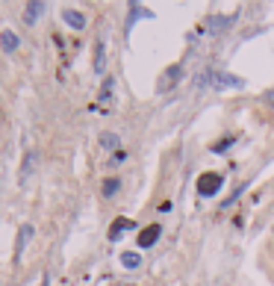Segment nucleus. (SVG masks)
I'll list each match as a JSON object with an SVG mask.
<instances>
[{
    "instance_id": "1",
    "label": "nucleus",
    "mask_w": 274,
    "mask_h": 286,
    "mask_svg": "<svg viewBox=\"0 0 274 286\" xmlns=\"http://www.w3.org/2000/svg\"><path fill=\"white\" fill-rule=\"evenodd\" d=\"M198 195L201 198H213V195H218L221 192V186H224V177L221 174H215V171H206V174H201L198 177Z\"/></svg>"
},
{
    "instance_id": "2",
    "label": "nucleus",
    "mask_w": 274,
    "mask_h": 286,
    "mask_svg": "<svg viewBox=\"0 0 274 286\" xmlns=\"http://www.w3.org/2000/svg\"><path fill=\"white\" fill-rule=\"evenodd\" d=\"M213 86L215 89H245V77H236V74H230V71H215L213 77Z\"/></svg>"
},
{
    "instance_id": "3",
    "label": "nucleus",
    "mask_w": 274,
    "mask_h": 286,
    "mask_svg": "<svg viewBox=\"0 0 274 286\" xmlns=\"http://www.w3.org/2000/svg\"><path fill=\"white\" fill-rule=\"evenodd\" d=\"M233 21H236V15H227V18H221V15H209V18H206V30H209V33H221V30H227Z\"/></svg>"
},
{
    "instance_id": "4",
    "label": "nucleus",
    "mask_w": 274,
    "mask_h": 286,
    "mask_svg": "<svg viewBox=\"0 0 274 286\" xmlns=\"http://www.w3.org/2000/svg\"><path fill=\"white\" fill-rule=\"evenodd\" d=\"M180 77H183V65H174V68H168L162 77H159V92H165V89H171V86L177 83Z\"/></svg>"
},
{
    "instance_id": "5",
    "label": "nucleus",
    "mask_w": 274,
    "mask_h": 286,
    "mask_svg": "<svg viewBox=\"0 0 274 286\" xmlns=\"http://www.w3.org/2000/svg\"><path fill=\"white\" fill-rule=\"evenodd\" d=\"M159 233H162V227H159V224L144 227L142 233H139V245H142V248H151V245H154L156 239H159Z\"/></svg>"
},
{
    "instance_id": "6",
    "label": "nucleus",
    "mask_w": 274,
    "mask_h": 286,
    "mask_svg": "<svg viewBox=\"0 0 274 286\" xmlns=\"http://www.w3.org/2000/svg\"><path fill=\"white\" fill-rule=\"evenodd\" d=\"M142 18H154V12L151 9H144V6H139V3H130V18H127V33L133 30V24L136 21H142Z\"/></svg>"
},
{
    "instance_id": "7",
    "label": "nucleus",
    "mask_w": 274,
    "mask_h": 286,
    "mask_svg": "<svg viewBox=\"0 0 274 286\" xmlns=\"http://www.w3.org/2000/svg\"><path fill=\"white\" fill-rule=\"evenodd\" d=\"M41 12H45V3H41V0H30V3L24 6V21L27 24H36Z\"/></svg>"
},
{
    "instance_id": "8",
    "label": "nucleus",
    "mask_w": 274,
    "mask_h": 286,
    "mask_svg": "<svg viewBox=\"0 0 274 286\" xmlns=\"http://www.w3.org/2000/svg\"><path fill=\"white\" fill-rule=\"evenodd\" d=\"M62 21H65L68 27H74V30H83V27H86V15L77 12V9H65V12H62Z\"/></svg>"
},
{
    "instance_id": "9",
    "label": "nucleus",
    "mask_w": 274,
    "mask_h": 286,
    "mask_svg": "<svg viewBox=\"0 0 274 286\" xmlns=\"http://www.w3.org/2000/svg\"><path fill=\"white\" fill-rule=\"evenodd\" d=\"M0 48L6 50V53H15V50H18V36H15L12 30H3V33H0Z\"/></svg>"
},
{
    "instance_id": "10",
    "label": "nucleus",
    "mask_w": 274,
    "mask_h": 286,
    "mask_svg": "<svg viewBox=\"0 0 274 286\" xmlns=\"http://www.w3.org/2000/svg\"><path fill=\"white\" fill-rule=\"evenodd\" d=\"M107 68V50H103V42L95 45V74H103Z\"/></svg>"
},
{
    "instance_id": "11",
    "label": "nucleus",
    "mask_w": 274,
    "mask_h": 286,
    "mask_svg": "<svg viewBox=\"0 0 274 286\" xmlns=\"http://www.w3.org/2000/svg\"><path fill=\"white\" fill-rule=\"evenodd\" d=\"M130 227H133L130 218H115V221H112V230H109V239H118L121 233H124V230H130Z\"/></svg>"
},
{
    "instance_id": "12",
    "label": "nucleus",
    "mask_w": 274,
    "mask_h": 286,
    "mask_svg": "<svg viewBox=\"0 0 274 286\" xmlns=\"http://www.w3.org/2000/svg\"><path fill=\"white\" fill-rule=\"evenodd\" d=\"M121 265H124V269H139V265H142V257H139L136 251H124V254H121Z\"/></svg>"
},
{
    "instance_id": "13",
    "label": "nucleus",
    "mask_w": 274,
    "mask_h": 286,
    "mask_svg": "<svg viewBox=\"0 0 274 286\" xmlns=\"http://www.w3.org/2000/svg\"><path fill=\"white\" fill-rule=\"evenodd\" d=\"M118 189H121V180L118 177H109L107 183H103V198H112Z\"/></svg>"
},
{
    "instance_id": "14",
    "label": "nucleus",
    "mask_w": 274,
    "mask_h": 286,
    "mask_svg": "<svg viewBox=\"0 0 274 286\" xmlns=\"http://www.w3.org/2000/svg\"><path fill=\"white\" fill-rule=\"evenodd\" d=\"M118 133H103V136H100V145H103V148H118Z\"/></svg>"
},
{
    "instance_id": "15",
    "label": "nucleus",
    "mask_w": 274,
    "mask_h": 286,
    "mask_svg": "<svg viewBox=\"0 0 274 286\" xmlns=\"http://www.w3.org/2000/svg\"><path fill=\"white\" fill-rule=\"evenodd\" d=\"M213 77H215L213 71H203V74H198V77H195V89H206V83H213Z\"/></svg>"
},
{
    "instance_id": "16",
    "label": "nucleus",
    "mask_w": 274,
    "mask_h": 286,
    "mask_svg": "<svg viewBox=\"0 0 274 286\" xmlns=\"http://www.w3.org/2000/svg\"><path fill=\"white\" fill-rule=\"evenodd\" d=\"M112 89H115V80L109 77L107 83H103V92H100V97H103V100H109V95H112Z\"/></svg>"
},
{
    "instance_id": "17",
    "label": "nucleus",
    "mask_w": 274,
    "mask_h": 286,
    "mask_svg": "<svg viewBox=\"0 0 274 286\" xmlns=\"http://www.w3.org/2000/svg\"><path fill=\"white\" fill-rule=\"evenodd\" d=\"M233 142H236V139L230 136V139H224V142H221V145H213V151H215V154H221V151H227V148H230V145H233Z\"/></svg>"
},
{
    "instance_id": "18",
    "label": "nucleus",
    "mask_w": 274,
    "mask_h": 286,
    "mask_svg": "<svg viewBox=\"0 0 274 286\" xmlns=\"http://www.w3.org/2000/svg\"><path fill=\"white\" fill-rule=\"evenodd\" d=\"M112 159H115V162H124V159H127V154H124V151H115V156H112Z\"/></svg>"
},
{
    "instance_id": "19",
    "label": "nucleus",
    "mask_w": 274,
    "mask_h": 286,
    "mask_svg": "<svg viewBox=\"0 0 274 286\" xmlns=\"http://www.w3.org/2000/svg\"><path fill=\"white\" fill-rule=\"evenodd\" d=\"M265 97H268V100H271V104H274V89H271V92H268V95H265Z\"/></svg>"
},
{
    "instance_id": "20",
    "label": "nucleus",
    "mask_w": 274,
    "mask_h": 286,
    "mask_svg": "<svg viewBox=\"0 0 274 286\" xmlns=\"http://www.w3.org/2000/svg\"><path fill=\"white\" fill-rule=\"evenodd\" d=\"M41 286H50V280H48V277H45V280H41Z\"/></svg>"
}]
</instances>
